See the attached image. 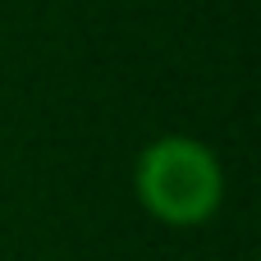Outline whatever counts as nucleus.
Instances as JSON below:
<instances>
[{
    "label": "nucleus",
    "mask_w": 261,
    "mask_h": 261,
    "mask_svg": "<svg viewBox=\"0 0 261 261\" xmlns=\"http://www.w3.org/2000/svg\"><path fill=\"white\" fill-rule=\"evenodd\" d=\"M133 193L147 216L170 229L206 225L225 202V170L216 151L188 133H165L142 147L133 165Z\"/></svg>",
    "instance_id": "1"
}]
</instances>
